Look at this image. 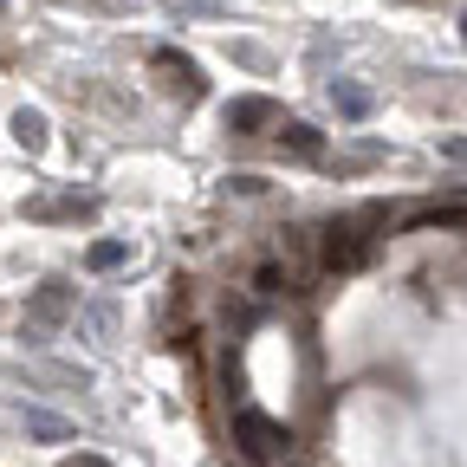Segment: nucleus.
<instances>
[{"label":"nucleus","instance_id":"nucleus-8","mask_svg":"<svg viewBox=\"0 0 467 467\" xmlns=\"http://www.w3.org/2000/svg\"><path fill=\"white\" fill-rule=\"evenodd\" d=\"M124 260H130L124 241H91V247H85V273H117Z\"/></svg>","mask_w":467,"mask_h":467},{"label":"nucleus","instance_id":"nucleus-13","mask_svg":"<svg viewBox=\"0 0 467 467\" xmlns=\"http://www.w3.org/2000/svg\"><path fill=\"white\" fill-rule=\"evenodd\" d=\"M98 202H78V195H58V202H39L33 214H46V221H58V214H91Z\"/></svg>","mask_w":467,"mask_h":467},{"label":"nucleus","instance_id":"nucleus-4","mask_svg":"<svg viewBox=\"0 0 467 467\" xmlns=\"http://www.w3.org/2000/svg\"><path fill=\"white\" fill-rule=\"evenodd\" d=\"M150 66H156V72H169V85L182 91V98H202V66H195L189 52H175V46H156V52H150Z\"/></svg>","mask_w":467,"mask_h":467},{"label":"nucleus","instance_id":"nucleus-10","mask_svg":"<svg viewBox=\"0 0 467 467\" xmlns=\"http://www.w3.org/2000/svg\"><path fill=\"white\" fill-rule=\"evenodd\" d=\"M14 137H20L26 150H39V143H46V117H39V110H14Z\"/></svg>","mask_w":467,"mask_h":467},{"label":"nucleus","instance_id":"nucleus-9","mask_svg":"<svg viewBox=\"0 0 467 467\" xmlns=\"http://www.w3.org/2000/svg\"><path fill=\"white\" fill-rule=\"evenodd\" d=\"M331 104L344 117H370V91H358V85H331Z\"/></svg>","mask_w":467,"mask_h":467},{"label":"nucleus","instance_id":"nucleus-15","mask_svg":"<svg viewBox=\"0 0 467 467\" xmlns=\"http://www.w3.org/2000/svg\"><path fill=\"white\" fill-rule=\"evenodd\" d=\"M66 467H110V461H104V454H72Z\"/></svg>","mask_w":467,"mask_h":467},{"label":"nucleus","instance_id":"nucleus-2","mask_svg":"<svg viewBox=\"0 0 467 467\" xmlns=\"http://www.w3.org/2000/svg\"><path fill=\"white\" fill-rule=\"evenodd\" d=\"M377 260V241L364 227H325V241H318V266L325 273H364Z\"/></svg>","mask_w":467,"mask_h":467},{"label":"nucleus","instance_id":"nucleus-6","mask_svg":"<svg viewBox=\"0 0 467 467\" xmlns=\"http://www.w3.org/2000/svg\"><path fill=\"white\" fill-rule=\"evenodd\" d=\"M20 429L39 435V441H78V429L66 416H52V409H20Z\"/></svg>","mask_w":467,"mask_h":467},{"label":"nucleus","instance_id":"nucleus-17","mask_svg":"<svg viewBox=\"0 0 467 467\" xmlns=\"http://www.w3.org/2000/svg\"><path fill=\"white\" fill-rule=\"evenodd\" d=\"M461 33H467V20H461Z\"/></svg>","mask_w":467,"mask_h":467},{"label":"nucleus","instance_id":"nucleus-7","mask_svg":"<svg viewBox=\"0 0 467 467\" xmlns=\"http://www.w3.org/2000/svg\"><path fill=\"white\" fill-rule=\"evenodd\" d=\"M279 150H292V156L318 162V156H325V137H318L312 124H299V117H292V124H279Z\"/></svg>","mask_w":467,"mask_h":467},{"label":"nucleus","instance_id":"nucleus-3","mask_svg":"<svg viewBox=\"0 0 467 467\" xmlns=\"http://www.w3.org/2000/svg\"><path fill=\"white\" fill-rule=\"evenodd\" d=\"M266 124H279V104L273 98H234L227 104V130L234 137H260Z\"/></svg>","mask_w":467,"mask_h":467},{"label":"nucleus","instance_id":"nucleus-5","mask_svg":"<svg viewBox=\"0 0 467 467\" xmlns=\"http://www.w3.org/2000/svg\"><path fill=\"white\" fill-rule=\"evenodd\" d=\"M26 318H33V325H66V318H72V285H66V279H46V285L33 292Z\"/></svg>","mask_w":467,"mask_h":467},{"label":"nucleus","instance_id":"nucleus-1","mask_svg":"<svg viewBox=\"0 0 467 467\" xmlns=\"http://www.w3.org/2000/svg\"><path fill=\"white\" fill-rule=\"evenodd\" d=\"M234 448H241L247 461H260V467H273V461L292 454V435L273 416H260V409H234Z\"/></svg>","mask_w":467,"mask_h":467},{"label":"nucleus","instance_id":"nucleus-16","mask_svg":"<svg viewBox=\"0 0 467 467\" xmlns=\"http://www.w3.org/2000/svg\"><path fill=\"white\" fill-rule=\"evenodd\" d=\"M441 156H454V162H467V143H441Z\"/></svg>","mask_w":467,"mask_h":467},{"label":"nucleus","instance_id":"nucleus-14","mask_svg":"<svg viewBox=\"0 0 467 467\" xmlns=\"http://www.w3.org/2000/svg\"><path fill=\"white\" fill-rule=\"evenodd\" d=\"M169 7H175V14H221L227 0H169Z\"/></svg>","mask_w":467,"mask_h":467},{"label":"nucleus","instance_id":"nucleus-12","mask_svg":"<svg viewBox=\"0 0 467 467\" xmlns=\"http://www.w3.org/2000/svg\"><path fill=\"white\" fill-rule=\"evenodd\" d=\"M416 227H467V208H441V202H435V208L416 214Z\"/></svg>","mask_w":467,"mask_h":467},{"label":"nucleus","instance_id":"nucleus-18","mask_svg":"<svg viewBox=\"0 0 467 467\" xmlns=\"http://www.w3.org/2000/svg\"><path fill=\"white\" fill-rule=\"evenodd\" d=\"M0 14H7V7H0Z\"/></svg>","mask_w":467,"mask_h":467},{"label":"nucleus","instance_id":"nucleus-11","mask_svg":"<svg viewBox=\"0 0 467 467\" xmlns=\"http://www.w3.org/2000/svg\"><path fill=\"white\" fill-rule=\"evenodd\" d=\"M285 285H292V273H285L279 260H260V266H254V292H285Z\"/></svg>","mask_w":467,"mask_h":467}]
</instances>
